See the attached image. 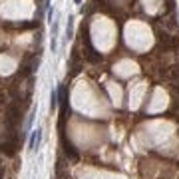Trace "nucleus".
<instances>
[{
    "label": "nucleus",
    "instance_id": "nucleus-1",
    "mask_svg": "<svg viewBox=\"0 0 179 179\" xmlns=\"http://www.w3.org/2000/svg\"><path fill=\"white\" fill-rule=\"evenodd\" d=\"M163 78L167 82H177L179 84V66H169L163 70Z\"/></svg>",
    "mask_w": 179,
    "mask_h": 179
},
{
    "label": "nucleus",
    "instance_id": "nucleus-2",
    "mask_svg": "<svg viewBox=\"0 0 179 179\" xmlns=\"http://www.w3.org/2000/svg\"><path fill=\"white\" fill-rule=\"evenodd\" d=\"M40 142H42V129L40 127H36L32 133V137H30V149H38V145H40Z\"/></svg>",
    "mask_w": 179,
    "mask_h": 179
},
{
    "label": "nucleus",
    "instance_id": "nucleus-3",
    "mask_svg": "<svg viewBox=\"0 0 179 179\" xmlns=\"http://www.w3.org/2000/svg\"><path fill=\"white\" fill-rule=\"evenodd\" d=\"M72 20L74 18L70 16V18H68V26H66V42L72 40V36H74V22H72Z\"/></svg>",
    "mask_w": 179,
    "mask_h": 179
},
{
    "label": "nucleus",
    "instance_id": "nucleus-4",
    "mask_svg": "<svg viewBox=\"0 0 179 179\" xmlns=\"http://www.w3.org/2000/svg\"><path fill=\"white\" fill-rule=\"evenodd\" d=\"M58 106V90H52V94H50V109H56Z\"/></svg>",
    "mask_w": 179,
    "mask_h": 179
},
{
    "label": "nucleus",
    "instance_id": "nucleus-5",
    "mask_svg": "<svg viewBox=\"0 0 179 179\" xmlns=\"http://www.w3.org/2000/svg\"><path fill=\"white\" fill-rule=\"evenodd\" d=\"M165 4H167V6H165V12H169V10H173V0H167V2H165Z\"/></svg>",
    "mask_w": 179,
    "mask_h": 179
},
{
    "label": "nucleus",
    "instance_id": "nucleus-6",
    "mask_svg": "<svg viewBox=\"0 0 179 179\" xmlns=\"http://www.w3.org/2000/svg\"><path fill=\"white\" fill-rule=\"evenodd\" d=\"M52 16H54V8H50L48 10V20H50V22H52Z\"/></svg>",
    "mask_w": 179,
    "mask_h": 179
},
{
    "label": "nucleus",
    "instance_id": "nucleus-7",
    "mask_svg": "<svg viewBox=\"0 0 179 179\" xmlns=\"http://www.w3.org/2000/svg\"><path fill=\"white\" fill-rule=\"evenodd\" d=\"M175 108H177V109H179V99H177V102H175Z\"/></svg>",
    "mask_w": 179,
    "mask_h": 179
},
{
    "label": "nucleus",
    "instance_id": "nucleus-8",
    "mask_svg": "<svg viewBox=\"0 0 179 179\" xmlns=\"http://www.w3.org/2000/svg\"><path fill=\"white\" fill-rule=\"evenodd\" d=\"M74 2H76V4H82V0H74Z\"/></svg>",
    "mask_w": 179,
    "mask_h": 179
},
{
    "label": "nucleus",
    "instance_id": "nucleus-9",
    "mask_svg": "<svg viewBox=\"0 0 179 179\" xmlns=\"http://www.w3.org/2000/svg\"><path fill=\"white\" fill-rule=\"evenodd\" d=\"M177 90H179V86H177Z\"/></svg>",
    "mask_w": 179,
    "mask_h": 179
}]
</instances>
